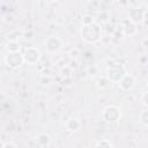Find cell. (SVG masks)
<instances>
[{
    "label": "cell",
    "mask_w": 148,
    "mask_h": 148,
    "mask_svg": "<svg viewBox=\"0 0 148 148\" xmlns=\"http://www.w3.org/2000/svg\"><path fill=\"white\" fill-rule=\"evenodd\" d=\"M94 22H95V20H94V17H92L91 15H84V16L82 17V23H83V25L91 24V23H94Z\"/></svg>",
    "instance_id": "20"
},
{
    "label": "cell",
    "mask_w": 148,
    "mask_h": 148,
    "mask_svg": "<svg viewBox=\"0 0 148 148\" xmlns=\"http://www.w3.org/2000/svg\"><path fill=\"white\" fill-rule=\"evenodd\" d=\"M35 142L39 146V147H47L50 146V143L52 142V138L49 133H44V132H40L38 134H36L35 136Z\"/></svg>",
    "instance_id": "10"
},
{
    "label": "cell",
    "mask_w": 148,
    "mask_h": 148,
    "mask_svg": "<svg viewBox=\"0 0 148 148\" xmlns=\"http://www.w3.org/2000/svg\"><path fill=\"white\" fill-rule=\"evenodd\" d=\"M80 126H81L80 120H79L77 118H74V117L69 118V119L66 120V123H65V127H66V130L69 131V132H75V131H77V130L80 128Z\"/></svg>",
    "instance_id": "11"
},
{
    "label": "cell",
    "mask_w": 148,
    "mask_h": 148,
    "mask_svg": "<svg viewBox=\"0 0 148 148\" xmlns=\"http://www.w3.org/2000/svg\"><path fill=\"white\" fill-rule=\"evenodd\" d=\"M111 82L110 80L106 77V76H99L97 80H96V87L99 89V90H105L110 87Z\"/></svg>",
    "instance_id": "13"
},
{
    "label": "cell",
    "mask_w": 148,
    "mask_h": 148,
    "mask_svg": "<svg viewBox=\"0 0 148 148\" xmlns=\"http://www.w3.org/2000/svg\"><path fill=\"white\" fill-rule=\"evenodd\" d=\"M42 54H40V51L39 49L35 47V46H30V47H27L23 52V58H24V61L28 64V65H35L39 61Z\"/></svg>",
    "instance_id": "5"
},
{
    "label": "cell",
    "mask_w": 148,
    "mask_h": 148,
    "mask_svg": "<svg viewBox=\"0 0 148 148\" xmlns=\"http://www.w3.org/2000/svg\"><path fill=\"white\" fill-rule=\"evenodd\" d=\"M5 64L12 68V69H17L20 68L25 61L23 58V53L21 52H13V53H7L3 58Z\"/></svg>",
    "instance_id": "4"
},
{
    "label": "cell",
    "mask_w": 148,
    "mask_h": 148,
    "mask_svg": "<svg viewBox=\"0 0 148 148\" xmlns=\"http://www.w3.org/2000/svg\"><path fill=\"white\" fill-rule=\"evenodd\" d=\"M80 36L87 43H96L102 38V28L96 22L82 25V28L80 29Z\"/></svg>",
    "instance_id": "1"
},
{
    "label": "cell",
    "mask_w": 148,
    "mask_h": 148,
    "mask_svg": "<svg viewBox=\"0 0 148 148\" xmlns=\"http://www.w3.org/2000/svg\"><path fill=\"white\" fill-rule=\"evenodd\" d=\"M127 74L126 67L123 64L119 62H114L111 66L108 67L106 69V74L105 76L110 80L111 83H119L121 81V79Z\"/></svg>",
    "instance_id": "2"
},
{
    "label": "cell",
    "mask_w": 148,
    "mask_h": 148,
    "mask_svg": "<svg viewBox=\"0 0 148 148\" xmlns=\"http://www.w3.org/2000/svg\"><path fill=\"white\" fill-rule=\"evenodd\" d=\"M141 102H142V104L146 108H148V90H146L145 92H142V95H141Z\"/></svg>",
    "instance_id": "21"
},
{
    "label": "cell",
    "mask_w": 148,
    "mask_h": 148,
    "mask_svg": "<svg viewBox=\"0 0 148 148\" xmlns=\"http://www.w3.org/2000/svg\"><path fill=\"white\" fill-rule=\"evenodd\" d=\"M62 47V42L57 36H50L44 40V49L49 53H56Z\"/></svg>",
    "instance_id": "6"
},
{
    "label": "cell",
    "mask_w": 148,
    "mask_h": 148,
    "mask_svg": "<svg viewBox=\"0 0 148 148\" xmlns=\"http://www.w3.org/2000/svg\"><path fill=\"white\" fill-rule=\"evenodd\" d=\"M98 73H99L98 66H96V65H90V66H88V68H87V74H88L89 76L94 77V76H96Z\"/></svg>",
    "instance_id": "17"
},
{
    "label": "cell",
    "mask_w": 148,
    "mask_h": 148,
    "mask_svg": "<svg viewBox=\"0 0 148 148\" xmlns=\"http://www.w3.org/2000/svg\"><path fill=\"white\" fill-rule=\"evenodd\" d=\"M109 20H110V14L108 13V12H105V10H102V12H99L98 13V16H97V21L99 22V23H108L109 22Z\"/></svg>",
    "instance_id": "15"
},
{
    "label": "cell",
    "mask_w": 148,
    "mask_h": 148,
    "mask_svg": "<svg viewBox=\"0 0 148 148\" xmlns=\"http://www.w3.org/2000/svg\"><path fill=\"white\" fill-rule=\"evenodd\" d=\"M76 54H79V50H77V49H73V50L71 51V54H69V56H71L72 58H73V57L75 58V57H77Z\"/></svg>",
    "instance_id": "23"
},
{
    "label": "cell",
    "mask_w": 148,
    "mask_h": 148,
    "mask_svg": "<svg viewBox=\"0 0 148 148\" xmlns=\"http://www.w3.org/2000/svg\"><path fill=\"white\" fill-rule=\"evenodd\" d=\"M145 20H148V12L145 10Z\"/></svg>",
    "instance_id": "25"
},
{
    "label": "cell",
    "mask_w": 148,
    "mask_h": 148,
    "mask_svg": "<svg viewBox=\"0 0 148 148\" xmlns=\"http://www.w3.org/2000/svg\"><path fill=\"white\" fill-rule=\"evenodd\" d=\"M51 76L50 75H45V74H42L40 76H39V79H38V82L42 84V86H47V84H50L51 83Z\"/></svg>",
    "instance_id": "18"
},
{
    "label": "cell",
    "mask_w": 148,
    "mask_h": 148,
    "mask_svg": "<svg viewBox=\"0 0 148 148\" xmlns=\"http://www.w3.org/2000/svg\"><path fill=\"white\" fill-rule=\"evenodd\" d=\"M130 21H132L133 23L138 24L140 22H142L145 20V10L140 7H136V8H132L130 14H128V17H127Z\"/></svg>",
    "instance_id": "9"
},
{
    "label": "cell",
    "mask_w": 148,
    "mask_h": 148,
    "mask_svg": "<svg viewBox=\"0 0 148 148\" xmlns=\"http://www.w3.org/2000/svg\"><path fill=\"white\" fill-rule=\"evenodd\" d=\"M121 118V111L117 105H108L102 111V119L108 124H113L120 120Z\"/></svg>",
    "instance_id": "3"
},
{
    "label": "cell",
    "mask_w": 148,
    "mask_h": 148,
    "mask_svg": "<svg viewBox=\"0 0 148 148\" xmlns=\"http://www.w3.org/2000/svg\"><path fill=\"white\" fill-rule=\"evenodd\" d=\"M21 44L17 40H8L5 45V49L7 50V53H13V52H20L21 50Z\"/></svg>",
    "instance_id": "12"
},
{
    "label": "cell",
    "mask_w": 148,
    "mask_h": 148,
    "mask_svg": "<svg viewBox=\"0 0 148 148\" xmlns=\"http://www.w3.org/2000/svg\"><path fill=\"white\" fill-rule=\"evenodd\" d=\"M120 28H121L123 35H125V36H133L138 31L136 24L133 23L132 21H130L128 18H125V20L121 21V27Z\"/></svg>",
    "instance_id": "7"
},
{
    "label": "cell",
    "mask_w": 148,
    "mask_h": 148,
    "mask_svg": "<svg viewBox=\"0 0 148 148\" xmlns=\"http://www.w3.org/2000/svg\"><path fill=\"white\" fill-rule=\"evenodd\" d=\"M141 45H142L143 47H148V37H145V38L142 39V42H141Z\"/></svg>",
    "instance_id": "24"
},
{
    "label": "cell",
    "mask_w": 148,
    "mask_h": 148,
    "mask_svg": "<svg viewBox=\"0 0 148 148\" xmlns=\"http://www.w3.org/2000/svg\"><path fill=\"white\" fill-rule=\"evenodd\" d=\"M118 84H119V88H120L121 90H124V91H130V90H132L133 87L135 86V77H134L132 74L127 73V74L121 79V81H120Z\"/></svg>",
    "instance_id": "8"
},
{
    "label": "cell",
    "mask_w": 148,
    "mask_h": 148,
    "mask_svg": "<svg viewBox=\"0 0 148 148\" xmlns=\"http://www.w3.org/2000/svg\"><path fill=\"white\" fill-rule=\"evenodd\" d=\"M95 148H113V145L110 140L108 139H102L99 141H97Z\"/></svg>",
    "instance_id": "14"
},
{
    "label": "cell",
    "mask_w": 148,
    "mask_h": 148,
    "mask_svg": "<svg viewBox=\"0 0 148 148\" xmlns=\"http://www.w3.org/2000/svg\"><path fill=\"white\" fill-rule=\"evenodd\" d=\"M139 121L143 126H147L148 127V109L142 110L140 112V114H139Z\"/></svg>",
    "instance_id": "16"
},
{
    "label": "cell",
    "mask_w": 148,
    "mask_h": 148,
    "mask_svg": "<svg viewBox=\"0 0 148 148\" xmlns=\"http://www.w3.org/2000/svg\"><path fill=\"white\" fill-rule=\"evenodd\" d=\"M60 73H61V75L65 76V77H71V74L73 73V69L67 65V66H64V67L60 68Z\"/></svg>",
    "instance_id": "19"
},
{
    "label": "cell",
    "mask_w": 148,
    "mask_h": 148,
    "mask_svg": "<svg viewBox=\"0 0 148 148\" xmlns=\"http://www.w3.org/2000/svg\"><path fill=\"white\" fill-rule=\"evenodd\" d=\"M1 148H17V147H16V145H15L13 141H8V142L2 143Z\"/></svg>",
    "instance_id": "22"
}]
</instances>
